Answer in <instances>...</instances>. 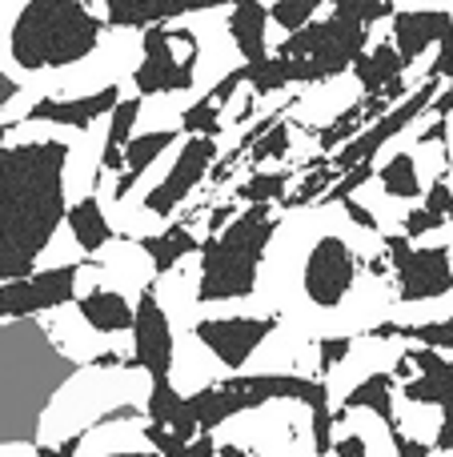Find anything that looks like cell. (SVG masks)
I'll use <instances>...</instances> for the list:
<instances>
[{
    "mask_svg": "<svg viewBox=\"0 0 453 457\" xmlns=\"http://www.w3.org/2000/svg\"><path fill=\"white\" fill-rule=\"evenodd\" d=\"M430 112H433V120H449V117H453V85L446 88V93H438V96H433Z\"/></svg>",
    "mask_w": 453,
    "mask_h": 457,
    "instance_id": "cell-36",
    "label": "cell"
},
{
    "mask_svg": "<svg viewBox=\"0 0 453 457\" xmlns=\"http://www.w3.org/2000/svg\"><path fill=\"white\" fill-rule=\"evenodd\" d=\"M64 228H69V237H72V249H77L85 261H93L96 253H104L112 241H117V228H112L109 213H104V201L96 197V193L72 201L69 217H64Z\"/></svg>",
    "mask_w": 453,
    "mask_h": 457,
    "instance_id": "cell-21",
    "label": "cell"
},
{
    "mask_svg": "<svg viewBox=\"0 0 453 457\" xmlns=\"http://www.w3.org/2000/svg\"><path fill=\"white\" fill-rule=\"evenodd\" d=\"M393 457H433V445L430 442H417V437H401L398 445H393Z\"/></svg>",
    "mask_w": 453,
    "mask_h": 457,
    "instance_id": "cell-34",
    "label": "cell"
},
{
    "mask_svg": "<svg viewBox=\"0 0 453 457\" xmlns=\"http://www.w3.org/2000/svg\"><path fill=\"white\" fill-rule=\"evenodd\" d=\"M325 4L329 0H273L269 4V45L277 48L285 37H293L305 24H313Z\"/></svg>",
    "mask_w": 453,
    "mask_h": 457,
    "instance_id": "cell-25",
    "label": "cell"
},
{
    "mask_svg": "<svg viewBox=\"0 0 453 457\" xmlns=\"http://www.w3.org/2000/svg\"><path fill=\"white\" fill-rule=\"evenodd\" d=\"M16 96H21V88H16V85H12V80H8V77H4V69H0V112H4V109H8V104H12V101H16Z\"/></svg>",
    "mask_w": 453,
    "mask_h": 457,
    "instance_id": "cell-37",
    "label": "cell"
},
{
    "mask_svg": "<svg viewBox=\"0 0 453 457\" xmlns=\"http://www.w3.org/2000/svg\"><path fill=\"white\" fill-rule=\"evenodd\" d=\"M422 209L438 213L441 221H453V189H449L446 173L433 177V181H430V189H425V197H422Z\"/></svg>",
    "mask_w": 453,
    "mask_h": 457,
    "instance_id": "cell-30",
    "label": "cell"
},
{
    "mask_svg": "<svg viewBox=\"0 0 453 457\" xmlns=\"http://www.w3.org/2000/svg\"><path fill=\"white\" fill-rule=\"evenodd\" d=\"M369 341H414V345H425V349H446L453 353V313L441 317V321H414V325H401V321H377L366 329Z\"/></svg>",
    "mask_w": 453,
    "mask_h": 457,
    "instance_id": "cell-23",
    "label": "cell"
},
{
    "mask_svg": "<svg viewBox=\"0 0 453 457\" xmlns=\"http://www.w3.org/2000/svg\"><path fill=\"white\" fill-rule=\"evenodd\" d=\"M104 120L88 133L21 120L0 145V285L48 265L72 201L101 185Z\"/></svg>",
    "mask_w": 453,
    "mask_h": 457,
    "instance_id": "cell-1",
    "label": "cell"
},
{
    "mask_svg": "<svg viewBox=\"0 0 453 457\" xmlns=\"http://www.w3.org/2000/svg\"><path fill=\"white\" fill-rule=\"evenodd\" d=\"M277 233L281 221L273 213V205H245L217 237H205L197 253L193 301L201 309L249 301L261 289V269Z\"/></svg>",
    "mask_w": 453,
    "mask_h": 457,
    "instance_id": "cell-5",
    "label": "cell"
},
{
    "mask_svg": "<svg viewBox=\"0 0 453 457\" xmlns=\"http://www.w3.org/2000/svg\"><path fill=\"white\" fill-rule=\"evenodd\" d=\"M390 40L398 48L401 64H417L425 56V48H438L433 69L441 72V80L453 85V8L446 4H414L398 8L390 16Z\"/></svg>",
    "mask_w": 453,
    "mask_h": 457,
    "instance_id": "cell-11",
    "label": "cell"
},
{
    "mask_svg": "<svg viewBox=\"0 0 453 457\" xmlns=\"http://www.w3.org/2000/svg\"><path fill=\"white\" fill-rule=\"evenodd\" d=\"M334 457H369V445L361 434H345L334 437Z\"/></svg>",
    "mask_w": 453,
    "mask_h": 457,
    "instance_id": "cell-33",
    "label": "cell"
},
{
    "mask_svg": "<svg viewBox=\"0 0 453 457\" xmlns=\"http://www.w3.org/2000/svg\"><path fill=\"white\" fill-rule=\"evenodd\" d=\"M88 365L56 341L40 317L0 321V453L37 450L56 397Z\"/></svg>",
    "mask_w": 453,
    "mask_h": 457,
    "instance_id": "cell-4",
    "label": "cell"
},
{
    "mask_svg": "<svg viewBox=\"0 0 453 457\" xmlns=\"http://www.w3.org/2000/svg\"><path fill=\"white\" fill-rule=\"evenodd\" d=\"M342 213H345V217H350V221H353V225H358V228H361V233H382V221H377V213H374V209H366V205H361V201H358V197L342 201Z\"/></svg>",
    "mask_w": 453,
    "mask_h": 457,
    "instance_id": "cell-31",
    "label": "cell"
},
{
    "mask_svg": "<svg viewBox=\"0 0 453 457\" xmlns=\"http://www.w3.org/2000/svg\"><path fill=\"white\" fill-rule=\"evenodd\" d=\"M377 185L390 201H422L425 185H422V169H417V157L409 149H398L382 161L377 169Z\"/></svg>",
    "mask_w": 453,
    "mask_h": 457,
    "instance_id": "cell-24",
    "label": "cell"
},
{
    "mask_svg": "<svg viewBox=\"0 0 453 457\" xmlns=\"http://www.w3.org/2000/svg\"><path fill=\"white\" fill-rule=\"evenodd\" d=\"M241 69V56L229 40L225 16L197 12L173 24L141 32V56L128 80L120 85L125 96H141V129H177L181 112L213 93L217 80Z\"/></svg>",
    "mask_w": 453,
    "mask_h": 457,
    "instance_id": "cell-3",
    "label": "cell"
},
{
    "mask_svg": "<svg viewBox=\"0 0 453 457\" xmlns=\"http://www.w3.org/2000/svg\"><path fill=\"white\" fill-rule=\"evenodd\" d=\"M136 245H141V253L149 257L152 281L169 277L185 257H197L201 253V237H193L189 225H169L165 233H144V237H136Z\"/></svg>",
    "mask_w": 453,
    "mask_h": 457,
    "instance_id": "cell-22",
    "label": "cell"
},
{
    "mask_svg": "<svg viewBox=\"0 0 453 457\" xmlns=\"http://www.w3.org/2000/svg\"><path fill=\"white\" fill-rule=\"evenodd\" d=\"M393 394H398V381H393L390 370L366 373V378H361L358 386H353L350 394L342 397V405H337L334 421H345L350 413L366 410V413H374V418L382 421L385 434H390V442L398 445L401 437H406V429H401V418H398V405H393Z\"/></svg>",
    "mask_w": 453,
    "mask_h": 457,
    "instance_id": "cell-19",
    "label": "cell"
},
{
    "mask_svg": "<svg viewBox=\"0 0 453 457\" xmlns=\"http://www.w3.org/2000/svg\"><path fill=\"white\" fill-rule=\"evenodd\" d=\"M217 157H221V141H213V137H181V141L173 145V153L165 157V173L157 177V185L144 189L141 213L149 217L152 225L169 221V217L201 189V181L213 173Z\"/></svg>",
    "mask_w": 453,
    "mask_h": 457,
    "instance_id": "cell-8",
    "label": "cell"
},
{
    "mask_svg": "<svg viewBox=\"0 0 453 457\" xmlns=\"http://www.w3.org/2000/svg\"><path fill=\"white\" fill-rule=\"evenodd\" d=\"M136 56L141 32L112 29L104 0H0V69L37 101L125 85Z\"/></svg>",
    "mask_w": 453,
    "mask_h": 457,
    "instance_id": "cell-2",
    "label": "cell"
},
{
    "mask_svg": "<svg viewBox=\"0 0 453 457\" xmlns=\"http://www.w3.org/2000/svg\"><path fill=\"white\" fill-rule=\"evenodd\" d=\"M85 457H88V453H85ZM93 457H161V453L144 445V450H104V453H93Z\"/></svg>",
    "mask_w": 453,
    "mask_h": 457,
    "instance_id": "cell-38",
    "label": "cell"
},
{
    "mask_svg": "<svg viewBox=\"0 0 453 457\" xmlns=\"http://www.w3.org/2000/svg\"><path fill=\"white\" fill-rule=\"evenodd\" d=\"M217 457H257V453L245 450V445H237V442H221L217 445Z\"/></svg>",
    "mask_w": 453,
    "mask_h": 457,
    "instance_id": "cell-39",
    "label": "cell"
},
{
    "mask_svg": "<svg viewBox=\"0 0 453 457\" xmlns=\"http://www.w3.org/2000/svg\"><path fill=\"white\" fill-rule=\"evenodd\" d=\"M133 365L149 381H169L177 370V333L161 305L157 281H149L136 293V321H133Z\"/></svg>",
    "mask_w": 453,
    "mask_h": 457,
    "instance_id": "cell-14",
    "label": "cell"
},
{
    "mask_svg": "<svg viewBox=\"0 0 453 457\" xmlns=\"http://www.w3.org/2000/svg\"><path fill=\"white\" fill-rule=\"evenodd\" d=\"M80 269H85V261H69V265L40 269L24 281L0 285V321H24V317H45L69 309L77 301Z\"/></svg>",
    "mask_w": 453,
    "mask_h": 457,
    "instance_id": "cell-13",
    "label": "cell"
},
{
    "mask_svg": "<svg viewBox=\"0 0 453 457\" xmlns=\"http://www.w3.org/2000/svg\"><path fill=\"white\" fill-rule=\"evenodd\" d=\"M369 37H374V29L350 21V16L329 12V16H317L313 24H305V29L293 32V37H285L273 56H285V61H309L313 69H317L321 85H329L334 77L353 72V64H358L361 53L369 48Z\"/></svg>",
    "mask_w": 453,
    "mask_h": 457,
    "instance_id": "cell-7",
    "label": "cell"
},
{
    "mask_svg": "<svg viewBox=\"0 0 453 457\" xmlns=\"http://www.w3.org/2000/svg\"><path fill=\"white\" fill-rule=\"evenodd\" d=\"M289 145H293V125L277 117L261 137H257L253 145H249V161H253V165H265V161H281V157H289Z\"/></svg>",
    "mask_w": 453,
    "mask_h": 457,
    "instance_id": "cell-27",
    "label": "cell"
},
{
    "mask_svg": "<svg viewBox=\"0 0 453 457\" xmlns=\"http://www.w3.org/2000/svg\"><path fill=\"white\" fill-rule=\"evenodd\" d=\"M185 457H217V434H197L189 442Z\"/></svg>",
    "mask_w": 453,
    "mask_h": 457,
    "instance_id": "cell-35",
    "label": "cell"
},
{
    "mask_svg": "<svg viewBox=\"0 0 453 457\" xmlns=\"http://www.w3.org/2000/svg\"><path fill=\"white\" fill-rule=\"evenodd\" d=\"M289 181H293V173H249V181L237 189V197L245 205H273V201L289 197Z\"/></svg>",
    "mask_w": 453,
    "mask_h": 457,
    "instance_id": "cell-26",
    "label": "cell"
},
{
    "mask_svg": "<svg viewBox=\"0 0 453 457\" xmlns=\"http://www.w3.org/2000/svg\"><path fill=\"white\" fill-rule=\"evenodd\" d=\"M438 88H441V72L430 69V72H425V80L406 96V101H398L382 120H374L369 129H361V133L353 137L345 149H337L334 157H329V165H334L337 173H350V169L377 161V153H382L385 145L393 141V137H401L409 125H414V120H422L425 112H430V104H433V96H438Z\"/></svg>",
    "mask_w": 453,
    "mask_h": 457,
    "instance_id": "cell-12",
    "label": "cell"
},
{
    "mask_svg": "<svg viewBox=\"0 0 453 457\" xmlns=\"http://www.w3.org/2000/svg\"><path fill=\"white\" fill-rule=\"evenodd\" d=\"M277 329H281V313H221V317H197L189 333L221 370L245 373V365L257 357V349Z\"/></svg>",
    "mask_w": 453,
    "mask_h": 457,
    "instance_id": "cell-10",
    "label": "cell"
},
{
    "mask_svg": "<svg viewBox=\"0 0 453 457\" xmlns=\"http://www.w3.org/2000/svg\"><path fill=\"white\" fill-rule=\"evenodd\" d=\"M382 249L390 257L401 305L441 301L453 293V245H414L401 233H385Z\"/></svg>",
    "mask_w": 453,
    "mask_h": 457,
    "instance_id": "cell-9",
    "label": "cell"
},
{
    "mask_svg": "<svg viewBox=\"0 0 453 457\" xmlns=\"http://www.w3.org/2000/svg\"><path fill=\"white\" fill-rule=\"evenodd\" d=\"M125 101L120 85L101 88V93H88V96H45V101L32 104L29 120L37 125H56V129H72V133H88L93 125L109 120V112Z\"/></svg>",
    "mask_w": 453,
    "mask_h": 457,
    "instance_id": "cell-16",
    "label": "cell"
},
{
    "mask_svg": "<svg viewBox=\"0 0 453 457\" xmlns=\"http://www.w3.org/2000/svg\"><path fill=\"white\" fill-rule=\"evenodd\" d=\"M77 317L85 321L88 333L96 337H120V333H133L136 321V297H128L117 285H88V289H77V301H72Z\"/></svg>",
    "mask_w": 453,
    "mask_h": 457,
    "instance_id": "cell-17",
    "label": "cell"
},
{
    "mask_svg": "<svg viewBox=\"0 0 453 457\" xmlns=\"http://www.w3.org/2000/svg\"><path fill=\"white\" fill-rule=\"evenodd\" d=\"M16 457H21V453H16Z\"/></svg>",
    "mask_w": 453,
    "mask_h": 457,
    "instance_id": "cell-41",
    "label": "cell"
},
{
    "mask_svg": "<svg viewBox=\"0 0 453 457\" xmlns=\"http://www.w3.org/2000/svg\"><path fill=\"white\" fill-rule=\"evenodd\" d=\"M353 80H358L361 96H385L390 104L406 101L414 88H409L406 80V64H401L398 48H393V40H377V45H369L366 53H361V61L353 64Z\"/></svg>",
    "mask_w": 453,
    "mask_h": 457,
    "instance_id": "cell-18",
    "label": "cell"
},
{
    "mask_svg": "<svg viewBox=\"0 0 453 457\" xmlns=\"http://www.w3.org/2000/svg\"><path fill=\"white\" fill-rule=\"evenodd\" d=\"M225 29L229 40L237 48L241 64H261L273 56L269 45V8L261 0H233L229 12H225Z\"/></svg>",
    "mask_w": 453,
    "mask_h": 457,
    "instance_id": "cell-20",
    "label": "cell"
},
{
    "mask_svg": "<svg viewBox=\"0 0 453 457\" xmlns=\"http://www.w3.org/2000/svg\"><path fill=\"white\" fill-rule=\"evenodd\" d=\"M449 165H453V137H449Z\"/></svg>",
    "mask_w": 453,
    "mask_h": 457,
    "instance_id": "cell-40",
    "label": "cell"
},
{
    "mask_svg": "<svg viewBox=\"0 0 453 457\" xmlns=\"http://www.w3.org/2000/svg\"><path fill=\"white\" fill-rule=\"evenodd\" d=\"M80 445H85V434H69L61 442H40L32 457H80Z\"/></svg>",
    "mask_w": 453,
    "mask_h": 457,
    "instance_id": "cell-32",
    "label": "cell"
},
{
    "mask_svg": "<svg viewBox=\"0 0 453 457\" xmlns=\"http://www.w3.org/2000/svg\"><path fill=\"white\" fill-rule=\"evenodd\" d=\"M361 277V253L345 233H317L301 253V269H297V289H301L305 305L317 313H337L358 289Z\"/></svg>",
    "mask_w": 453,
    "mask_h": 457,
    "instance_id": "cell-6",
    "label": "cell"
},
{
    "mask_svg": "<svg viewBox=\"0 0 453 457\" xmlns=\"http://www.w3.org/2000/svg\"><path fill=\"white\" fill-rule=\"evenodd\" d=\"M441 225H449V221H441L438 213H430V209H422V205H414L406 217H401V237H409V241H422V237H430L433 228H441Z\"/></svg>",
    "mask_w": 453,
    "mask_h": 457,
    "instance_id": "cell-29",
    "label": "cell"
},
{
    "mask_svg": "<svg viewBox=\"0 0 453 457\" xmlns=\"http://www.w3.org/2000/svg\"><path fill=\"white\" fill-rule=\"evenodd\" d=\"M409 365L417 370V378L401 381V397L414 405H438L441 426L433 434V453H453V357H441L438 349L414 345L406 349Z\"/></svg>",
    "mask_w": 453,
    "mask_h": 457,
    "instance_id": "cell-15",
    "label": "cell"
},
{
    "mask_svg": "<svg viewBox=\"0 0 453 457\" xmlns=\"http://www.w3.org/2000/svg\"><path fill=\"white\" fill-rule=\"evenodd\" d=\"M353 345L358 341L350 337V333H334V337H317V378L329 381L337 370H342L345 361H350Z\"/></svg>",
    "mask_w": 453,
    "mask_h": 457,
    "instance_id": "cell-28",
    "label": "cell"
}]
</instances>
